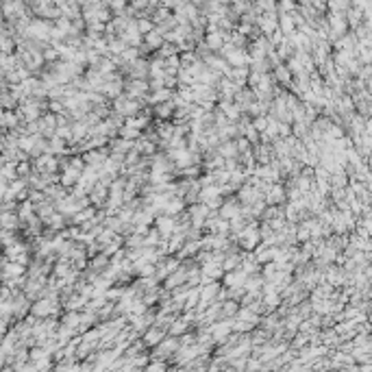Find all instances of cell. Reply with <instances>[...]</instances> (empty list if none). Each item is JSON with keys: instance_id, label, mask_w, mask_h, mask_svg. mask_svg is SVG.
<instances>
[{"instance_id": "obj_1", "label": "cell", "mask_w": 372, "mask_h": 372, "mask_svg": "<svg viewBox=\"0 0 372 372\" xmlns=\"http://www.w3.org/2000/svg\"><path fill=\"white\" fill-rule=\"evenodd\" d=\"M142 107L144 105L140 103V100H133V98H129V96H124V94H122L120 98H115L113 103H111V111L122 115V118L127 120V118H133V115L140 113Z\"/></svg>"}, {"instance_id": "obj_2", "label": "cell", "mask_w": 372, "mask_h": 372, "mask_svg": "<svg viewBox=\"0 0 372 372\" xmlns=\"http://www.w3.org/2000/svg\"><path fill=\"white\" fill-rule=\"evenodd\" d=\"M150 85L148 81H140V78H124V96L133 98V100H142L148 96Z\"/></svg>"}, {"instance_id": "obj_3", "label": "cell", "mask_w": 372, "mask_h": 372, "mask_svg": "<svg viewBox=\"0 0 372 372\" xmlns=\"http://www.w3.org/2000/svg\"><path fill=\"white\" fill-rule=\"evenodd\" d=\"M35 172L42 174V177H57V172H59V159L48 155V152L35 157Z\"/></svg>"}, {"instance_id": "obj_4", "label": "cell", "mask_w": 372, "mask_h": 372, "mask_svg": "<svg viewBox=\"0 0 372 372\" xmlns=\"http://www.w3.org/2000/svg\"><path fill=\"white\" fill-rule=\"evenodd\" d=\"M185 214L189 218V227H192V229H198V231L205 229V222L209 218V209L205 205H200V202H198V205L185 207Z\"/></svg>"}, {"instance_id": "obj_5", "label": "cell", "mask_w": 372, "mask_h": 372, "mask_svg": "<svg viewBox=\"0 0 372 372\" xmlns=\"http://www.w3.org/2000/svg\"><path fill=\"white\" fill-rule=\"evenodd\" d=\"M5 259L13 261V264H20V266H26L28 264V248H26V244L18 242V239L13 244H9L5 248Z\"/></svg>"}, {"instance_id": "obj_6", "label": "cell", "mask_w": 372, "mask_h": 372, "mask_svg": "<svg viewBox=\"0 0 372 372\" xmlns=\"http://www.w3.org/2000/svg\"><path fill=\"white\" fill-rule=\"evenodd\" d=\"M242 214V205H239V200L235 198V196H229V198L222 200L220 209H218V218H222V220H235V218Z\"/></svg>"}, {"instance_id": "obj_7", "label": "cell", "mask_w": 372, "mask_h": 372, "mask_svg": "<svg viewBox=\"0 0 372 372\" xmlns=\"http://www.w3.org/2000/svg\"><path fill=\"white\" fill-rule=\"evenodd\" d=\"M122 72H124V74H127L129 78H140V81H148V59L140 57V59H135L133 63L124 65Z\"/></svg>"}, {"instance_id": "obj_8", "label": "cell", "mask_w": 372, "mask_h": 372, "mask_svg": "<svg viewBox=\"0 0 372 372\" xmlns=\"http://www.w3.org/2000/svg\"><path fill=\"white\" fill-rule=\"evenodd\" d=\"M57 309H59V303H57V298H37V301L33 303V316L37 318H48L53 316V313H57Z\"/></svg>"}, {"instance_id": "obj_9", "label": "cell", "mask_w": 372, "mask_h": 372, "mask_svg": "<svg viewBox=\"0 0 372 372\" xmlns=\"http://www.w3.org/2000/svg\"><path fill=\"white\" fill-rule=\"evenodd\" d=\"M264 202H266V207L285 205V187H283V183H272V185H270V189L264 194Z\"/></svg>"}, {"instance_id": "obj_10", "label": "cell", "mask_w": 372, "mask_h": 372, "mask_svg": "<svg viewBox=\"0 0 372 372\" xmlns=\"http://www.w3.org/2000/svg\"><path fill=\"white\" fill-rule=\"evenodd\" d=\"M255 26H257V31L264 35V37H268L270 33H274L276 28V11L274 13H261V16H257V20H255Z\"/></svg>"}, {"instance_id": "obj_11", "label": "cell", "mask_w": 372, "mask_h": 372, "mask_svg": "<svg viewBox=\"0 0 372 372\" xmlns=\"http://www.w3.org/2000/svg\"><path fill=\"white\" fill-rule=\"evenodd\" d=\"M55 131H57V115H53V113H44L42 118L37 120V135H42L44 140H50V137L55 135Z\"/></svg>"}, {"instance_id": "obj_12", "label": "cell", "mask_w": 372, "mask_h": 372, "mask_svg": "<svg viewBox=\"0 0 372 372\" xmlns=\"http://www.w3.org/2000/svg\"><path fill=\"white\" fill-rule=\"evenodd\" d=\"M83 163L85 166H90V168H96V170H100L103 168V163L107 161V157H109V150L107 148H98V150H87V152H83Z\"/></svg>"}, {"instance_id": "obj_13", "label": "cell", "mask_w": 372, "mask_h": 372, "mask_svg": "<svg viewBox=\"0 0 372 372\" xmlns=\"http://www.w3.org/2000/svg\"><path fill=\"white\" fill-rule=\"evenodd\" d=\"M246 279L248 276L242 272V270H233V272H224L222 274V283L220 285L224 287V290H235V287H244V283H246Z\"/></svg>"}, {"instance_id": "obj_14", "label": "cell", "mask_w": 372, "mask_h": 372, "mask_svg": "<svg viewBox=\"0 0 372 372\" xmlns=\"http://www.w3.org/2000/svg\"><path fill=\"white\" fill-rule=\"evenodd\" d=\"M202 44L207 46L209 53H220V48L224 46V33L222 31H205Z\"/></svg>"}, {"instance_id": "obj_15", "label": "cell", "mask_w": 372, "mask_h": 372, "mask_svg": "<svg viewBox=\"0 0 372 372\" xmlns=\"http://www.w3.org/2000/svg\"><path fill=\"white\" fill-rule=\"evenodd\" d=\"M229 333H231V320H216V322L209 326V335L214 342L227 340Z\"/></svg>"}, {"instance_id": "obj_16", "label": "cell", "mask_w": 372, "mask_h": 372, "mask_svg": "<svg viewBox=\"0 0 372 372\" xmlns=\"http://www.w3.org/2000/svg\"><path fill=\"white\" fill-rule=\"evenodd\" d=\"M155 229H157V233L161 235V239H168L174 233V218H170V216H157L155 218Z\"/></svg>"}, {"instance_id": "obj_17", "label": "cell", "mask_w": 372, "mask_h": 372, "mask_svg": "<svg viewBox=\"0 0 372 372\" xmlns=\"http://www.w3.org/2000/svg\"><path fill=\"white\" fill-rule=\"evenodd\" d=\"M233 103L239 107V111H242V115H244L246 109L255 103V92L248 90V87H242V90H237V94L233 96Z\"/></svg>"}, {"instance_id": "obj_18", "label": "cell", "mask_w": 372, "mask_h": 372, "mask_svg": "<svg viewBox=\"0 0 372 372\" xmlns=\"http://www.w3.org/2000/svg\"><path fill=\"white\" fill-rule=\"evenodd\" d=\"M166 338V331L159 329V326H150V329H146L144 338H142V344L144 346H159Z\"/></svg>"}, {"instance_id": "obj_19", "label": "cell", "mask_w": 372, "mask_h": 372, "mask_svg": "<svg viewBox=\"0 0 372 372\" xmlns=\"http://www.w3.org/2000/svg\"><path fill=\"white\" fill-rule=\"evenodd\" d=\"M142 46H144V48H148L150 53H157V50L163 46V35L159 33L157 28H152L150 33H146V35H144V42H142Z\"/></svg>"}, {"instance_id": "obj_20", "label": "cell", "mask_w": 372, "mask_h": 372, "mask_svg": "<svg viewBox=\"0 0 372 372\" xmlns=\"http://www.w3.org/2000/svg\"><path fill=\"white\" fill-rule=\"evenodd\" d=\"M216 109H218V111H220L231 124H235L239 118H242V111H239V107H237L235 103H218Z\"/></svg>"}, {"instance_id": "obj_21", "label": "cell", "mask_w": 372, "mask_h": 372, "mask_svg": "<svg viewBox=\"0 0 372 372\" xmlns=\"http://www.w3.org/2000/svg\"><path fill=\"white\" fill-rule=\"evenodd\" d=\"M96 211H98V209H94L92 205L85 207V209H81V211H76V214L70 218L72 227H83V224H87L90 220H94V218H96Z\"/></svg>"}, {"instance_id": "obj_22", "label": "cell", "mask_w": 372, "mask_h": 372, "mask_svg": "<svg viewBox=\"0 0 372 372\" xmlns=\"http://www.w3.org/2000/svg\"><path fill=\"white\" fill-rule=\"evenodd\" d=\"M181 348L179 338H163V342L157 346V357H170Z\"/></svg>"}, {"instance_id": "obj_23", "label": "cell", "mask_w": 372, "mask_h": 372, "mask_svg": "<svg viewBox=\"0 0 372 372\" xmlns=\"http://www.w3.org/2000/svg\"><path fill=\"white\" fill-rule=\"evenodd\" d=\"M253 257H255V261H257L259 266H264V264H268V261H272L274 248L272 246H266V244H257V248L253 251Z\"/></svg>"}, {"instance_id": "obj_24", "label": "cell", "mask_w": 372, "mask_h": 372, "mask_svg": "<svg viewBox=\"0 0 372 372\" xmlns=\"http://www.w3.org/2000/svg\"><path fill=\"white\" fill-rule=\"evenodd\" d=\"M152 115H155V120L170 122V120H172V115H174V105H172V100H170V103L155 105V107H152Z\"/></svg>"}, {"instance_id": "obj_25", "label": "cell", "mask_w": 372, "mask_h": 372, "mask_svg": "<svg viewBox=\"0 0 372 372\" xmlns=\"http://www.w3.org/2000/svg\"><path fill=\"white\" fill-rule=\"evenodd\" d=\"M0 227H3L5 231H16V229L20 227V218H18V214H13L11 209L0 211Z\"/></svg>"}, {"instance_id": "obj_26", "label": "cell", "mask_w": 372, "mask_h": 372, "mask_svg": "<svg viewBox=\"0 0 372 372\" xmlns=\"http://www.w3.org/2000/svg\"><path fill=\"white\" fill-rule=\"evenodd\" d=\"M183 211H185V202L181 198H177V196H172V198L166 202V207H163V216L177 218V216L183 214Z\"/></svg>"}, {"instance_id": "obj_27", "label": "cell", "mask_w": 372, "mask_h": 372, "mask_svg": "<svg viewBox=\"0 0 372 372\" xmlns=\"http://www.w3.org/2000/svg\"><path fill=\"white\" fill-rule=\"evenodd\" d=\"M216 152L220 155L222 159H235L237 157V150H235V144L233 140H227V142H220L216 146Z\"/></svg>"}, {"instance_id": "obj_28", "label": "cell", "mask_w": 372, "mask_h": 372, "mask_svg": "<svg viewBox=\"0 0 372 372\" xmlns=\"http://www.w3.org/2000/svg\"><path fill=\"white\" fill-rule=\"evenodd\" d=\"M133 22H135V28L140 31L142 37H144L146 33H150L152 28H155V24H152V20H150V18H146V16H137Z\"/></svg>"}, {"instance_id": "obj_29", "label": "cell", "mask_w": 372, "mask_h": 372, "mask_svg": "<svg viewBox=\"0 0 372 372\" xmlns=\"http://www.w3.org/2000/svg\"><path fill=\"white\" fill-rule=\"evenodd\" d=\"M65 222H68V220H65L61 214H57V211L50 218H46V220H44V224H48L53 231H63L65 229Z\"/></svg>"}, {"instance_id": "obj_30", "label": "cell", "mask_w": 372, "mask_h": 372, "mask_svg": "<svg viewBox=\"0 0 372 372\" xmlns=\"http://www.w3.org/2000/svg\"><path fill=\"white\" fill-rule=\"evenodd\" d=\"M348 7H351V3H348V0H331V3L326 5V11H329V13H340V16H344V13L348 11Z\"/></svg>"}, {"instance_id": "obj_31", "label": "cell", "mask_w": 372, "mask_h": 372, "mask_svg": "<svg viewBox=\"0 0 372 372\" xmlns=\"http://www.w3.org/2000/svg\"><path fill=\"white\" fill-rule=\"evenodd\" d=\"M251 124H253V129L261 135V133L266 131V127H268V115H257V118H253V120H251Z\"/></svg>"}, {"instance_id": "obj_32", "label": "cell", "mask_w": 372, "mask_h": 372, "mask_svg": "<svg viewBox=\"0 0 372 372\" xmlns=\"http://www.w3.org/2000/svg\"><path fill=\"white\" fill-rule=\"evenodd\" d=\"M146 372H166V363L163 361H152L148 368H146Z\"/></svg>"}, {"instance_id": "obj_33", "label": "cell", "mask_w": 372, "mask_h": 372, "mask_svg": "<svg viewBox=\"0 0 372 372\" xmlns=\"http://www.w3.org/2000/svg\"><path fill=\"white\" fill-rule=\"evenodd\" d=\"M7 185H9V183H5V181H0V200H5V194H7Z\"/></svg>"}, {"instance_id": "obj_34", "label": "cell", "mask_w": 372, "mask_h": 372, "mask_svg": "<svg viewBox=\"0 0 372 372\" xmlns=\"http://www.w3.org/2000/svg\"><path fill=\"white\" fill-rule=\"evenodd\" d=\"M5 331H7V320H0V338L5 335Z\"/></svg>"}]
</instances>
